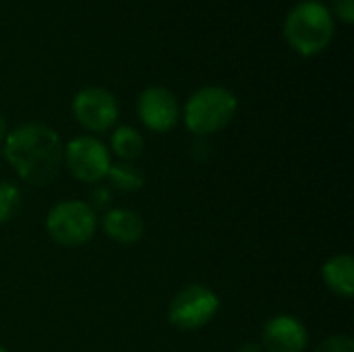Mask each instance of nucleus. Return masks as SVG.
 I'll return each instance as SVG.
<instances>
[{"label": "nucleus", "instance_id": "f257e3e1", "mask_svg": "<svg viewBox=\"0 0 354 352\" xmlns=\"http://www.w3.org/2000/svg\"><path fill=\"white\" fill-rule=\"evenodd\" d=\"M60 135L41 122H27L6 133L2 154L15 174L33 187L50 185L62 168Z\"/></svg>", "mask_w": 354, "mask_h": 352}, {"label": "nucleus", "instance_id": "f03ea898", "mask_svg": "<svg viewBox=\"0 0 354 352\" xmlns=\"http://www.w3.org/2000/svg\"><path fill=\"white\" fill-rule=\"evenodd\" d=\"M336 19L319 0L299 2L284 21V39L301 56L322 54L334 39Z\"/></svg>", "mask_w": 354, "mask_h": 352}, {"label": "nucleus", "instance_id": "7ed1b4c3", "mask_svg": "<svg viewBox=\"0 0 354 352\" xmlns=\"http://www.w3.org/2000/svg\"><path fill=\"white\" fill-rule=\"evenodd\" d=\"M239 100L222 85H205L191 93L180 110L183 122L189 133L197 137H209L226 129L236 116Z\"/></svg>", "mask_w": 354, "mask_h": 352}, {"label": "nucleus", "instance_id": "20e7f679", "mask_svg": "<svg viewBox=\"0 0 354 352\" xmlns=\"http://www.w3.org/2000/svg\"><path fill=\"white\" fill-rule=\"evenodd\" d=\"M97 212L81 199H64L50 207L46 216V230L60 247L87 245L97 230Z\"/></svg>", "mask_w": 354, "mask_h": 352}, {"label": "nucleus", "instance_id": "39448f33", "mask_svg": "<svg viewBox=\"0 0 354 352\" xmlns=\"http://www.w3.org/2000/svg\"><path fill=\"white\" fill-rule=\"evenodd\" d=\"M62 166L79 183L100 185L108 176V170L112 166V154L102 139L93 135H81L64 145Z\"/></svg>", "mask_w": 354, "mask_h": 352}, {"label": "nucleus", "instance_id": "423d86ee", "mask_svg": "<svg viewBox=\"0 0 354 352\" xmlns=\"http://www.w3.org/2000/svg\"><path fill=\"white\" fill-rule=\"evenodd\" d=\"M220 311L218 295L205 284H189L168 305V322L183 332L205 328Z\"/></svg>", "mask_w": 354, "mask_h": 352}, {"label": "nucleus", "instance_id": "0eeeda50", "mask_svg": "<svg viewBox=\"0 0 354 352\" xmlns=\"http://www.w3.org/2000/svg\"><path fill=\"white\" fill-rule=\"evenodd\" d=\"M73 116L89 133H108L118 122V102L108 89L89 85L73 98Z\"/></svg>", "mask_w": 354, "mask_h": 352}, {"label": "nucleus", "instance_id": "6e6552de", "mask_svg": "<svg viewBox=\"0 0 354 352\" xmlns=\"http://www.w3.org/2000/svg\"><path fill=\"white\" fill-rule=\"evenodd\" d=\"M137 114L151 133H168L180 120V106L176 95L162 85H151L141 91L137 100Z\"/></svg>", "mask_w": 354, "mask_h": 352}, {"label": "nucleus", "instance_id": "1a4fd4ad", "mask_svg": "<svg viewBox=\"0 0 354 352\" xmlns=\"http://www.w3.org/2000/svg\"><path fill=\"white\" fill-rule=\"evenodd\" d=\"M309 332L295 315H276L266 322L261 332V351L266 352H305Z\"/></svg>", "mask_w": 354, "mask_h": 352}, {"label": "nucleus", "instance_id": "9d476101", "mask_svg": "<svg viewBox=\"0 0 354 352\" xmlns=\"http://www.w3.org/2000/svg\"><path fill=\"white\" fill-rule=\"evenodd\" d=\"M97 226H102L104 234L118 245H135L137 241H141L145 232L143 218L135 210H129V207L106 210Z\"/></svg>", "mask_w": 354, "mask_h": 352}, {"label": "nucleus", "instance_id": "9b49d317", "mask_svg": "<svg viewBox=\"0 0 354 352\" xmlns=\"http://www.w3.org/2000/svg\"><path fill=\"white\" fill-rule=\"evenodd\" d=\"M324 284L340 299H351L354 295V259L348 253L332 255L322 268Z\"/></svg>", "mask_w": 354, "mask_h": 352}, {"label": "nucleus", "instance_id": "f8f14e48", "mask_svg": "<svg viewBox=\"0 0 354 352\" xmlns=\"http://www.w3.org/2000/svg\"><path fill=\"white\" fill-rule=\"evenodd\" d=\"M145 141L143 135L129 124L116 127L110 135V154H114L120 162H135L143 154Z\"/></svg>", "mask_w": 354, "mask_h": 352}, {"label": "nucleus", "instance_id": "ddd939ff", "mask_svg": "<svg viewBox=\"0 0 354 352\" xmlns=\"http://www.w3.org/2000/svg\"><path fill=\"white\" fill-rule=\"evenodd\" d=\"M106 178L110 183V189H116L120 193H135L145 185V174L135 162H112Z\"/></svg>", "mask_w": 354, "mask_h": 352}, {"label": "nucleus", "instance_id": "4468645a", "mask_svg": "<svg viewBox=\"0 0 354 352\" xmlns=\"http://www.w3.org/2000/svg\"><path fill=\"white\" fill-rule=\"evenodd\" d=\"M23 203V193L15 183H0V224H6L17 216Z\"/></svg>", "mask_w": 354, "mask_h": 352}, {"label": "nucleus", "instance_id": "2eb2a0df", "mask_svg": "<svg viewBox=\"0 0 354 352\" xmlns=\"http://www.w3.org/2000/svg\"><path fill=\"white\" fill-rule=\"evenodd\" d=\"M315 352H354V340L346 334H334L317 344Z\"/></svg>", "mask_w": 354, "mask_h": 352}, {"label": "nucleus", "instance_id": "dca6fc26", "mask_svg": "<svg viewBox=\"0 0 354 352\" xmlns=\"http://www.w3.org/2000/svg\"><path fill=\"white\" fill-rule=\"evenodd\" d=\"M332 17L353 25L354 23V0H332V8H330Z\"/></svg>", "mask_w": 354, "mask_h": 352}, {"label": "nucleus", "instance_id": "f3484780", "mask_svg": "<svg viewBox=\"0 0 354 352\" xmlns=\"http://www.w3.org/2000/svg\"><path fill=\"white\" fill-rule=\"evenodd\" d=\"M95 212L97 210H108L110 207V203H112V189L110 187H106V185H97L93 191H91V201H87Z\"/></svg>", "mask_w": 354, "mask_h": 352}, {"label": "nucleus", "instance_id": "a211bd4d", "mask_svg": "<svg viewBox=\"0 0 354 352\" xmlns=\"http://www.w3.org/2000/svg\"><path fill=\"white\" fill-rule=\"evenodd\" d=\"M236 352H263L261 351V346L259 344H255V342H247V344H241Z\"/></svg>", "mask_w": 354, "mask_h": 352}, {"label": "nucleus", "instance_id": "6ab92c4d", "mask_svg": "<svg viewBox=\"0 0 354 352\" xmlns=\"http://www.w3.org/2000/svg\"><path fill=\"white\" fill-rule=\"evenodd\" d=\"M6 133H8V124H6V118H4V116L0 114V143L4 141Z\"/></svg>", "mask_w": 354, "mask_h": 352}, {"label": "nucleus", "instance_id": "aec40b11", "mask_svg": "<svg viewBox=\"0 0 354 352\" xmlns=\"http://www.w3.org/2000/svg\"><path fill=\"white\" fill-rule=\"evenodd\" d=\"M0 352H8V351H6V349H4V346H0Z\"/></svg>", "mask_w": 354, "mask_h": 352}]
</instances>
